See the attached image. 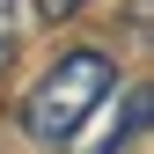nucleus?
<instances>
[{"label":"nucleus","instance_id":"1","mask_svg":"<svg viewBox=\"0 0 154 154\" xmlns=\"http://www.w3.org/2000/svg\"><path fill=\"white\" fill-rule=\"evenodd\" d=\"M110 88H118V66H110L103 51H66V59L29 88V103H22V132H29L37 147H66Z\"/></svg>","mask_w":154,"mask_h":154},{"label":"nucleus","instance_id":"2","mask_svg":"<svg viewBox=\"0 0 154 154\" xmlns=\"http://www.w3.org/2000/svg\"><path fill=\"white\" fill-rule=\"evenodd\" d=\"M140 132H147V88H132V95H125V110H118V118H110L103 132H95L81 154H125L132 140H140Z\"/></svg>","mask_w":154,"mask_h":154},{"label":"nucleus","instance_id":"3","mask_svg":"<svg viewBox=\"0 0 154 154\" xmlns=\"http://www.w3.org/2000/svg\"><path fill=\"white\" fill-rule=\"evenodd\" d=\"M15 22H22V0H0V66L15 59Z\"/></svg>","mask_w":154,"mask_h":154},{"label":"nucleus","instance_id":"4","mask_svg":"<svg viewBox=\"0 0 154 154\" xmlns=\"http://www.w3.org/2000/svg\"><path fill=\"white\" fill-rule=\"evenodd\" d=\"M88 0H37V15H51V22H66V15H81Z\"/></svg>","mask_w":154,"mask_h":154}]
</instances>
